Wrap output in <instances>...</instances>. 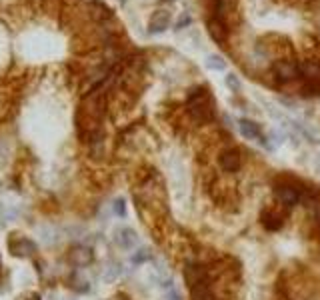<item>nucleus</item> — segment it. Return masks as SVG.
Segmentation results:
<instances>
[{
    "label": "nucleus",
    "mask_w": 320,
    "mask_h": 300,
    "mask_svg": "<svg viewBox=\"0 0 320 300\" xmlns=\"http://www.w3.org/2000/svg\"><path fill=\"white\" fill-rule=\"evenodd\" d=\"M204 64H206L208 70H216V72H220V70L226 68V60L222 56H218V54H208L206 60H204Z\"/></svg>",
    "instance_id": "obj_13"
},
{
    "label": "nucleus",
    "mask_w": 320,
    "mask_h": 300,
    "mask_svg": "<svg viewBox=\"0 0 320 300\" xmlns=\"http://www.w3.org/2000/svg\"><path fill=\"white\" fill-rule=\"evenodd\" d=\"M170 22H172V14H170V10H166V8H158V10H154V12H152V16H150L148 32H152V34H162V32L170 26Z\"/></svg>",
    "instance_id": "obj_6"
},
{
    "label": "nucleus",
    "mask_w": 320,
    "mask_h": 300,
    "mask_svg": "<svg viewBox=\"0 0 320 300\" xmlns=\"http://www.w3.org/2000/svg\"><path fill=\"white\" fill-rule=\"evenodd\" d=\"M188 112H190L196 120H200V122L210 120L212 114H214L210 94H208L206 90H194V92L190 94V98H188Z\"/></svg>",
    "instance_id": "obj_2"
},
{
    "label": "nucleus",
    "mask_w": 320,
    "mask_h": 300,
    "mask_svg": "<svg viewBox=\"0 0 320 300\" xmlns=\"http://www.w3.org/2000/svg\"><path fill=\"white\" fill-rule=\"evenodd\" d=\"M148 258H150V252H148L146 248H140L138 252L132 254V264H142V262H146Z\"/></svg>",
    "instance_id": "obj_17"
},
{
    "label": "nucleus",
    "mask_w": 320,
    "mask_h": 300,
    "mask_svg": "<svg viewBox=\"0 0 320 300\" xmlns=\"http://www.w3.org/2000/svg\"><path fill=\"white\" fill-rule=\"evenodd\" d=\"M224 82H226V86L232 90V92H240V88H242V84H240V78L236 76V74H226V78H224Z\"/></svg>",
    "instance_id": "obj_15"
},
{
    "label": "nucleus",
    "mask_w": 320,
    "mask_h": 300,
    "mask_svg": "<svg viewBox=\"0 0 320 300\" xmlns=\"http://www.w3.org/2000/svg\"><path fill=\"white\" fill-rule=\"evenodd\" d=\"M190 22H192L190 14H188V12H182V14H180V18H178V22H176V30H180V28H186Z\"/></svg>",
    "instance_id": "obj_18"
},
{
    "label": "nucleus",
    "mask_w": 320,
    "mask_h": 300,
    "mask_svg": "<svg viewBox=\"0 0 320 300\" xmlns=\"http://www.w3.org/2000/svg\"><path fill=\"white\" fill-rule=\"evenodd\" d=\"M16 300H40V294H36V292H24Z\"/></svg>",
    "instance_id": "obj_19"
},
{
    "label": "nucleus",
    "mask_w": 320,
    "mask_h": 300,
    "mask_svg": "<svg viewBox=\"0 0 320 300\" xmlns=\"http://www.w3.org/2000/svg\"><path fill=\"white\" fill-rule=\"evenodd\" d=\"M166 300H180V294H178L174 288H170V292L166 294Z\"/></svg>",
    "instance_id": "obj_20"
},
{
    "label": "nucleus",
    "mask_w": 320,
    "mask_h": 300,
    "mask_svg": "<svg viewBox=\"0 0 320 300\" xmlns=\"http://www.w3.org/2000/svg\"><path fill=\"white\" fill-rule=\"evenodd\" d=\"M272 72H274V78L278 82H290V80H296L300 76L298 72V64L288 60V58H280L272 64Z\"/></svg>",
    "instance_id": "obj_3"
},
{
    "label": "nucleus",
    "mask_w": 320,
    "mask_h": 300,
    "mask_svg": "<svg viewBox=\"0 0 320 300\" xmlns=\"http://www.w3.org/2000/svg\"><path fill=\"white\" fill-rule=\"evenodd\" d=\"M8 248L14 256H32L36 252V244L26 238V236H20V234H12V238L8 240Z\"/></svg>",
    "instance_id": "obj_4"
},
{
    "label": "nucleus",
    "mask_w": 320,
    "mask_h": 300,
    "mask_svg": "<svg viewBox=\"0 0 320 300\" xmlns=\"http://www.w3.org/2000/svg\"><path fill=\"white\" fill-rule=\"evenodd\" d=\"M184 280L190 288L192 300H212V292L208 286V274L200 264L188 262L184 268Z\"/></svg>",
    "instance_id": "obj_1"
},
{
    "label": "nucleus",
    "mask_w": 320,
    "mask_h": 300,
    "mask_svg": "<svg viewBox=\"0 0 320 300\" xmlns=\"http://www.w3.org/2000/svg\"><path fill=\"white\" fill-rule=\"evenodd\" d=\"M2 108H4V94L0 92V110H2Z\"/></svg>",
    "instance_id": "obj_21"
},
{
    "label": "nucleus",
    "mask_w": 320,
    "mask_h": 300,
    "mask_svg": "<svg viewBox=\"0 0 320 300\" xmlns=\"http://www.w3.org/2000/svg\"><path fill=\"white\" fill-rule=\"evenodd\" d=\"M206 28H208L210 38H212L216 44L226 46V40H228V26L224 24V20H222V18H218V16L210 18V20L206 22Z\"/></svg>",
    "instance_id": "obj_5"
},
{
    "label": "nucleus",
    "mask_w": 320,
    "mask_h": 300,
    "mask_svg": "<svg viewBox=\"0 0 320 300\" xmlns=\"http://www.w3.org/2000/svg\"><path fill=\"white\" fill-rule=\"evenodd\" d=\"M68 260H70L74 266H80V268H82V266L92 264L94 254H92V250H90V248H86V246H76V248H72V250H70Z\"/></svg>",
    "instance_id": "obj_10"
},
{
    "label": "nucleus",
    "mask_w": 320,
    "mask_h": 300,
    "mask_svg": "<svg viewBox=\"0 0 320 300\" xmlns=\"http://www.w3.org/2000/svg\"><path fill=\"white\" fill-rule=\"evenodd\" d=\"M112 210H114L116 216L124 218V216H126V202H124V198H116L114 204H112Z\"/></svg>",
    "instance_id": "obj_16"
},
{
    "label": "nucleus",
    "mask_w": 320,
    "mask_h": 300,
    "mask_svg": "<svg viewBox=\"0 0 320 300\" xmlns=\"http://www.w3.org/2000/svg\"><path fill=\"white\" fill-rule=\"evenodd\" d=\"M298 72L300 76L306 80V82H316L318 84L320 80V62H314V60H302L298 64Z\"/></svg>",
    "instance_id": "obj_12"
},
{
    "label": "nucleus",
    "mask_w": 320,
    "mask_h": 300,
    "mask_svg": "<svg viewBox=\"0 0 320 300\" xmlns=\"http://www.w3.org/2000/svg\"><path fill=\"white\" fill-rule=\"evenodd\" d=\"M276 196H278V200L282 202V204H286V206H294V204H298V200H300V188H296L294 184H278L276 188Z\"/></svg>",
    "instance_id": "obj_8"
},
{
    "label": "nucleus",
    "mask_w": 320,
    "mask_h": 300,
    "mask_svg": "<svg viewBox=\"0 0 320 300\" xmlns=\"http://www.w3.org/2000/svg\"><path fill=\"white\" fill-rule=\"evenodd\" d=\"M120 274H122V268H120V264H118V262H110V264H108V268H106V274H104V278H106L108 282H112V280H116Z\"/></svg>",
    "instance_id": "obj_14"
},
{
    "label": "nucleus",
    "mask_w": 320,
    "mask_h": 300,
    "mask_svg": "<svg viewBox=\"0 0 320 300\" xmlns=\"http://www.w3.org/2000/svg\"><path fill=\"white\" fill-rule=\"evenodd\" d=\"M114 242L122 248V250H132L136 244H138V234L136 230L128 228V226H122V228H116L114 230Z\"/></svg>",
    "instance_id": "obj_7"
},
{
    "label": "nucleus",
    "mask_w": 320,
    "mask_h": 300,
    "mask_svg": "<svg viewBox=\"0 0 320 300\" xmlns=\"http://www.w3.org/2000/svg\"><path fill=\"white\" fill-rule=\"evenodd\" d=\"M242 164V158H240V152L236 148H228L220 154V166L226 170V172H236Z\"/></svg>",
    "instance_id": "obj_11"
},
{
    "label": "nucleus",
    "mask_w": 320,
    "mask_h": 300,
    "mask_svg": "<svg viewBox=\"0 0 320 300\" xmlns=\"http://www.w3.org/2000/svg\"><path fill=\"white\" fill-rule=\"evenodd\" d=\"M238 128H240V132H242L246 138H250V140H256V142H262L264 146H268L266 138H264V136H262V132H260V126H258L254 120L242 118V120L238 122Z\"/></svg>",
    "instance_id": "obj_9"
}]
</instances>
